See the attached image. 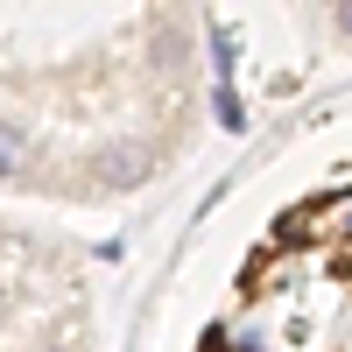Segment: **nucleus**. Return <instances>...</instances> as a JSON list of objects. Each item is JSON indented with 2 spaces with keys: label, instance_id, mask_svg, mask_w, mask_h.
<instances>
[{
  "label": "nucleus",
  "instance_id": "nucleus-3",
  "mask_svg": "<svg viewBox=\"0 0 352 352\" xmlns=\"http://www.w3.org/2000/svg\"><path fill=\"white\" fill-rule=\"evenodd\" d=\"M232 352H268V345H261V331H240V338H232Z\"/></svg>",
  "mask_w": 352,
  "mask_h": 352
},
{
  "label": "nucleus",
  "instance_id": "nucleus-2",
  "mask_svg": "<svg viewBox=\"0 0 352 352\" xmlns=\"http://www.w3.org/2000/svg\"><path fill=\"white\" fill-rule=\"evenodd\" d=\"M21 155H28L21 127H14V120H0V176H14V169H21Z\"/></svg>",
  "mask_w": 352,
  "mask_h": 352
},
{
  "label": "nucleus",
  "instance_id": "nucleus-4",
  "mask_svg": "<svg viewBox=\"0 0 352 352\" xmlns=\"http://www.w3.org/2000/svg\"><path fill=\"white\" fill-rule=\"evenodd\" d=\"M338 36H352V0H338Z\"/></svg>",
  "mask_w": 352,
  "mask_h": 352
},
{
  "label": "nucleus",
  "instance_id": "nucleus-1",
  "mask_svg": "<svg viewBox=\"0 0 352 352\" xmlns=\"http://www.w3.org/2000/svg\"><path fill=\"white\" fill-rule=\"evenodd\" d=\"M99 169L113 176V184H141V176L155 169V155H148V148H106V155H99Z\"/></svg>",
  "mask_w": 352,
  "mask_h": 352
}]
</instances>
